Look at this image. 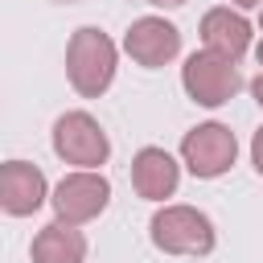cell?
Returning a JSON list of instances; mask_svg holds the SVG:
<instances>
[{
  "mask_svg": "<svg viewBox=\"0 0 263 263\" xmlns=\"http://www.w3.org/2000/svg\"><path fill=\"white\" fill-rule=\"evenodd\" d=\"M58 4H74V0H58Z\"/></svg>",
  "mask_w": 263,
  "mask_h": 263,
  "instance_id": "obj_17",
  "label": "cell"
},
{
  "mask_svg": "<svg viewBox=\"0 0 263 263\" xmlns=\"http://www.w3.org/2000/svg\"><path fill=\"white\" fill-rule=\"evenodd\" d=\"M107 197H111V185L99 173H70L53 189V214H58V222L78 226V222L99 218L103 205H107Z\"/></svg>",
  "mask_w": 263,
  "mask_h": 263,
  "instance_id": "obj_6",
  "label": "cell"
},
{
  "mask_svg": "<svg viewBox=\"0 0 263 263\" xmlns=\"http://www.w3.org/2000/svg\"><path fill=\"white\" fill-rule=\"evenodd\" d=\"M177 177H181V168H177V160H173L164 148H144V152L132 160V185H136V193L148 197V201L168 197V193L177 189Z\"/></svg>",
  "mask_w": 263,
  "mask_h": 263,
  "instance_id": "obj_9",
  "label": "cell"
},
{
  "mask_svg": "<svg viewBox=\"0 0 263 263\" xmlns=\"http://www.w3.org/2000/svg\"><path fill=\"white\" fill-rule=\"evenodd\" d=\"M152 242L168 255H210L214 251V226L193 205H164L152 218Z\"/></svg>",
  "mask_w": 263,
  "mask_h": 263,
  "instance_id": "obj_2",
  "label": "cell"
},
{
  "mask_svg": "<svg viewBox=\"0 0 263 263\" xmlns=\"http://www.w3.org/2000/svg\"><path fill=\"white\" fill-rule=\"evenodd\" d=\"M86 238L70 222H49L33 238V263H82Z\"/></svg>",
  "mask_w": 263,
  "mask_h": 263,
  "instance_id": "obj_11",
  "label": "cell"
},
{
  "mask_svg": "<svg viewBox=\"0 0 263 263\" xmlns=\"http://www.w3.org/2000/svg\"><path fill=\"white\" fill-rule=\"evenodd\" d=\"M181 82H185V90H189L193 103H201V107H222L226 99L238 95L242 74H238V66H234L230 58L205 49V53H193V58L185 62Z\"/></svg>",
  "mask_w": 263,
  "mask_h": 263,
  "instance_id": "obj_3",
  "label": "cell"
},
{
  "mask_svg": "<svg viewBox=\"0 0 263 263\" xmlns=\"http://www.w3.org/2000/svg\"><path fill=\"white\" fill-rule=\"evenodd\" d=\"M201 37H205V49L238 62L247 53V45H251V25L230 8H210L201 16Z\"/></svg>",
  "mask_w": 263,
  "mask_h": 263,
  "instance_id": "obj_10",
  "label": "cell"
},
{
  "mask_svg": "<svg viewBox=\"0 0 263 263\" xmlns=\"http://www.w3.org/2000/svg\"><path fill=\"white\" fill-rule=\"evenodd\" d=\"M255 58H259V66H263V41H259V49H255Z\"/></svg>",
  "mask_w": 263,
  "mask_h": 263,
  "instance_id": "obj_16",
  "label": "cell"
},
{
  "mask_svg": "<svg viewBox=\"0 0 263 263\" xmlns=\"http://www.w3.org/2000/svg\"><path fill=\"white\" fill-rule=\"evenodd\" d=\"M251 160H255V168L263 173V127L255 132V140H251Z\"/></svg>",
  "mask_w": 263,
  "mask_h": 263,
  "instance_id": "obj_12",
  "label": "cell"
},
{
  "mask_svg": "<svg viewBox=\"0 0 263 263\" xmlns=\"http://www.w3.org/2000/svg\"><path fill=\"white\" fill-rule=\"evenodd\" d=\"M251 95H255V103H259V107H263V74H259V78H255V82H251Z\"/></svg>",
  "mask_w": 263,
  "mask_h": 263,
  "instance_id": "obj_13",
  "label": "cell"
},
{
  "mask_svg": "<svg viewBox=\"0 0 263 263\" xmlns=\"http://www.w3.org/2000/svg\"><path fill=\"white\" fill-rule=\"evenodd\" d=\"M234 152H238L234 132L222 127V123H201V127H193L181 140V156H185V164H189L193 177H218V173H226L234 164Z\"/></svg>",
  "mask_w": 263,
  "mask_h": 263,
  "instance_id": "obj_5",
  "label": "cell"
},
{
  "mask_svg": "<svg viewBox=\"0 0 263 263\" xmlns=\"http://www.w3.org/2000/svg\"><path fill=\"white\" fill-rule=\"evenodd\" d=\"M66 74H70L78 95L99 99L115 78V45H111V37L103 29H90V25L78 29L70 37V49H66Z\"/></svg>",
  "mask_w": 263,
  "mask_h": 263,
  "instance_id": "obj_1",
  "label": "cell"
},
{
  "mask_svg": "<svg viewBox=\"0 0 263 263\" xmlns=\"http://www.w3.org/2000/svg\"><path fill=\"white\" fill-rule=\"evenodd\" d=\"M53 152L70 164H82V168H99L111 152L103 127L86 115V111H66L58 123H53Z\"/></svg>",
  "mask_w": 263,
  "mask_h": 263,
  "instance_id": "obj_4",
  "label": "cell"
},
{
  "mask_svg": "<svg viewBox=\"0 0 263 263\" xmlns=\"http://www.w3.org/2000/svg\"><path fill=\"white\" fill-rule=\"evenodd\" d=\"M148 4H156V8H177V4H185V0H148Z\"/></svg>",
  "mask_w": 263,
  "mask_h": 263,
  "instance_id": "obj_14",
  "label": "cell"
},
{
  "mask_svg": "<svg viewBox=\"0 0 263 263\" xmlns=\"http://www.w3.org/2000/svg\"><path fill=\"white\" fill-rule=\"evenodd\" d=\"M238 8H255V4H263V0H234Z\"/></svg>",
  "mask_w": 263,
  "mask_h": 263,
  "instance_id": "obj_15",
  "label": "cell"
},
{
  "mask_svg": "<svg viewBox=\"0 0 263 263\" xmlns=\"http://www.w3.org/2000/svg\"><path fill=\"white\" fill-rule=\"evenodd\" d=\"M41 201H45V177H41V168H33L29 160H8L0 168V205L12 218H25Z\"/></svg>",
  "mask_w": 263,
  "mask_h": 263,
  "instance_id": "obj_8",
  "label": "cell"
},
{
  "mask_svg": "<svg viewBox=\"0 0 263 263\" xmlns=\"http://www.w3.org/2000/svg\"><path fill=\"white\" fill-rule=\"evenodd\" d=\"M123 49H127L140 66H164V62L177 58L181 33H177L168 21H160V16H144V21H136V25L127 29Z\"/></svg>",
  "mask_w": 263,
  "mask_h": 263,
  "instance_id": "obj_7",
  "label": "cell"
}]
</instances>
